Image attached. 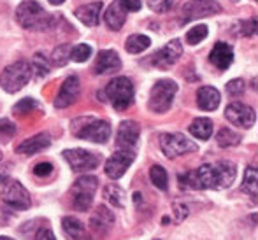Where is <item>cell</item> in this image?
<instances>
[{
    "label": "cell",
    "mask_w": 258,
    "mask_h": 240,
    "mask_svg": "<svg viewBox=\"0 0 258 240\" xmlns=\"http://www.w3.org/2000/svg\"><path fill=\"white\" fill-rule=\"evenodd\" d=\"M235 179V167L228 162L216 165H202L195 172L179 176V183L188 190H225Z\"/></svg>",
    "instance_id": "6da1fadb"
},
{
    "label": "cell",
    "mask_w": 258,
    "mask_h": 240,
    "mask_svg": "<svg viewBox=\"0 0 258 240\" xmlns=\"http://www.w3.org/2000/svg\"><path fill=\"white\" fill-rule=\"evenodd\" d=\"M16 20L23 28L35 32L49 30L54 25V18L35 0H25L16 7Z\"/></svg>",
    "instance_id": "7a4b0ae2"
},
{
    "label": "cell",
    "mask_w": 258,
    "mask_h": 240,
    "mask_svg": "<svg viewBox=\"0 0 258 240\" xmlns=\"http://www.w3.org/2000/svg\"><path fill=\"white\" fill-rule=\"evenodd\" d=\"M104 95L116 111H125L134 102V85L128 77H114L105 86Z\"/></svg>",
    "instance_id": "3957f363"
},
{
    "label": "cell",
    "mask_w": 258,
    "mask_h": 240,
    "mask_svg": "<svg viewBox=\"0 0 258 240\" xmlns=\"http://www.w3.org/2000/svg\"><path fill=\"white\" fill-rule=\"evenodd\" d=\"M32 77L30 65L27 61H14L13 65L6 67L0 74V85L7 93H16L20 92L23 86H27V83Z\"/></svg>",
    "instance_id": "277c9868"
},
{
    "label": "cell",
    "mask_w": 258,
    "mask_h": 240,
    "mask_svg": "<svg viewBox=\"0 0 258 240\" xmlns=\"http://www.w3.org/2000/svg\"><path fill=\"white\" fill-rule=\"evenodd\" d=\"M177 93V85L170 79H162L151 88L150 93V102H148V107L151 112L156 114H163L170 109L172 100Z\"/></svg>",
    "instance_id": "5b68a950"
},
{
    "label": "cell",
    "mask_w": 258,
    "mask_h": 240,
    "mask_svg": "<svg viewBox=\"0 0 258 240\" xmlns=\"http://www.w3.org/2000/svg\"><path fill=\"white\" fill-rule=\"evenodd\" d=\"M160 147L167 158H176L188 152H195L199 149L197 144L183 133H163L160 137Z\"/></svg>",
    "instance_id": "8992f818"
},
{
    "label": "cell",
    "mask_w": 258,
    "mask_h": 240,
    "mask_svg": "<svg viewBox=\"0 0 258 240\" xmlns=\"http://www.w3.org/2000/svg\"><path fill=\"white\" fill-rule=\"evenodd\" d=\"M86 125L74 128V135L79 139L90 140V142L105 144L111 137V125L104 119H85Z\"/></svg>",
    "instance_id": "52a82bcc"
},
{
    "label": "cell",
    "mask_w": 258,
    "mask_h": 240,
    "mask_svg": "<svg viewBox=\"0 0 258 240\" xmlns=\"http://www.w3.org/2000/svg\"><path fill=\"white\" fill-rule=\"evenodd\" d=\"M2 200L4 203L11 207L14 210H27L32 205L30 193L25 190V186L18 181H9L6 183L2 190Z\"/></svg>",
    "instance_id": "ba28073f"
},
{
    "label": "cell",
    "mask_w": 258,
    "mask_h": 240,
    "mask_svg": "<svg viewBox=\"0 0 258 240\" xmlns=\"http://www.w3.org/2000/svg\"><path fill=\"white\" fill-rule=\"evenodd\" d=\"M63 158L76 172H88L99 167L100 158L97 152L86 151V149H65Z\"/></svg>",
    "instance_id": "9c48e42d"
},
{
    "label": "cell",
    "mask_w": 258,
    "mask_h": 240,
    "mask_svg": "<svg viewBox=\"0 0 258 240\" xmlns=\"http://www.w3.org/2000/svg\"><path fill=\"white\" fill-rule=\"evenodd\" d=\"M221 13V6L216 0H190L183 6V21L201 20V18L214 16V14Z\"/></svg>",
    "instance_id": "30bf717a"
},
{
    "label": "cell",
    "mask_w": 258,
    "mask_h": 240,
    "mask_svg": "<svg viewBox=\"0 0 258 240\" xmlns=\"http://www.w3.org/2000/svg\"><path fill=\"white\" fill-rule=\"evenodd\" d=\"M225 118L234 126H241V128H251L256 121L255 109L246 104H241V102H232L225 109Z\"/></svg>",
    "instance_id": "8fae6325"
},
{
    "label": "cell",
    "mask_w": 258,
    "mask_h": 240,
    "mask_svg": "<svg viewBox=\"0 0 258 240\" xmlns=\"http://www.w3.org/2000/svg\"><path fill=\"white\" fill-rule=\"evenodd\" d=\"M134 159H136V154H134L132 151L123 149V151L114 152V154L105 162V169H104L105 176L111 177V179H114V181L119 179V177L125 176V172L130 169Z\"/></svg>",
    "instance_id": "7c38bea8"
},
{
    "label": "cell",
    "mask_w": 258,
    "mask_h": 240,
    "mask_svg": "<svg viewBox=\"0 0 258 240\" xmlns=\"http://www.w3.org/2000/svg\"><path fill=\"white\" fill-rule=\"evenodd\" d=\"M81 93V85H79L78 75H69L63 81V85L60 86L56 98H54V107L56 109H65L69 105H72L79 98Z\"/></svg>",
    "instance_id": "4fadbf2b"
},
{
    "label": "cell",
    "mask_w": 258,
    "mask_h": 240,
    "mask_svg": "<svg viewBox=\"0 0 258 240\" xmlns=\"http://www.w3.org/2000/svg\"><path fill=\"white\" fill-rule=\"evenodd\" d=\"M181 54H183V46H181V42L177 41V39H172V41L167 42L162 49L156 51L153 54V58H151V61H153L155 67L167 68L176 63L181 58Z\"/></svg>",
    "instance_id": "5bb4252c"
},
{
    "label": "cell",
    "mask_w": 258,
    "mask_h": 240,
    "mask_svg": "<svg viewBox=\"0 0 258 240\" xmlns=\"http://www.w3.org/2000/svg\"><path fill=\"white\" fill-rule=\"evenodd\" d=\"M139 135H141L139 123L132 121V119H125V121L119 123L118 135H116V145H118L119 149H126V151H130V149L137 145Z\"/></svg>",
    "instance_id": "9a60e30c"
},
{
    "label": "cell",
    "mask_w": 258,
    "mask_h": 240,
    "mask_svg": "<svg viewBox=\"0 0 258 240\" xmlns=\"http://www.w3.org/2000/svg\"><path fill=\"white\" fill-rule=\"evenodd\" d=\"M119 68H121V60H119L116 51L102 49L97 54L95 65H93V72H95L97 75L112 74V72H118Z\"/></svg>",
    "instance_id": "2e32d148"
},
{
    "label": "cell",
    "mask_w": 258,
    "mask_h": 240,
    "mask_svg": "<svg viewBox=\"0 0 258 240\" xmlns=\"http://www.w3.org/2000/svg\"><path fill=\"white\" fill-rule=\"evenodd\" d=\"M126 14H128V9L125 6V0H114L111 6L105 9L104 14V21L107 25L109 30H121V27L126 21Z\"/></svg>",
    "instance_id": "e0dca14e"
},
{
    "label": "cell",
    "mask_w": 258,
    "mask_h": 240,
    "mask_svg": "<svg viewBox=\"0 0 258 240\" xmlns=\"http://www.w3.org/2000/svg\"><path fill=\"white\" fill-rule=\"evenodd\" d=\"M209 61L220 70H227L234 61V49L227 42H216L209 53Z\"/></svg>",
    "instance_id": "ac0fdd59"
},
{
    "label": "cell",
    "mask_w": 258,
    "mask_h": 240,
    "mask_svg": "<svg viewBox=\"0 0 258 240\" xmlns=\"http://www.w3.org/2000/svg\"><path fill=\"white\" fill-rule=\"evenodd\" d=\"M102 2H92L76 9V18L86 27H97L100 23V14H102Z\"/></svg>",
    "instance_id": "d6986e66"
},
{
    "label": "cell",
    "mask_w": 258,
    "mask_h": 240,
    "mask_svg": "<svg viewBox=\"0 0 258 240\" xmlns=\"http://www.w3.org/2000/svg\"><path fill=\"white\" fill-rule=\"evenodd\" d=\"M49 145H51V137H49V133H37V135L23 140V142L18 145V152L32 156V154H37V152L44 151V149H48Z\"/></svg>",
    "instance_id": "ffe728a7"
},
{
    "label": "cell",
    "mask_w": 258,
    "mask_h": 240,
    "mask_svg": "<svg viewBox=\"0 0 258 240\" xmlns=\"http://www.w3.org/2000/svg\"><path fill=\"white\" fill-rule=\"evenodd\" d=\"M220 92L213 86H201L197 90V105L202 111H216L220 107Z\"/></svg>",
    "instance_id": "44dd1931"
},
{
    "label": "cell",
    "mask_w": 258,
    "mask_h": 240,
    "mask_svg": "<svg viewBox=\"0 0 258 240\" xmlns=\"http://www.w3.org/2000/svg\"><path fill=\"white\" fill-rule=\"evenodd\" d=\"M90 223H92V228L95 231H99V233H105V231L112 226V223H114V216H112V212L107 209V207L100 205L99 209H97V212L93 214V217H92Z\"/></svg>",
    "instance_id": "7402d4cb"
},
{
    "label": "cell",
    "mask_w": 258,
    "mask_h": 240,
    "mask_svg": "<svg viewBox=\"0 0 258 240\" xmlns=\"http://www.w3.org/2000/svg\"><path fill=\"white\" fill-rule=\"evenodd\" d=\"M188 128H190V133L195 137V139L207 140V139H211V135H213V121H211L209 118L194 119Z\"/></svg>",
    "instance_id": "603a6c76"
},
{
    "label": "cell",
    "mask_w": 258,
    "mask_h": 240,
    "mask_svg": "<svg viewBox=\"0 0 258 240\" xmlns=\"http://www.w3.org/2000/svg\"><path fill=\"white\" fill-rule=\"evenodd\" d=\"M63 224V231L67 233V237L71 240H81L85 237V226L79 219H76L74 216H67L61 221Z\"/></svg>",
    "instance_id": "cb8c5ba5"
},
{
    "label": "cell",
    "mask_w": 258,
    "mask_h": 240,
    "mask_svg": "<svg viewBox=\"0 0 258 240\" xmlns=\"http://www.w3.org/2000/svg\"><path fill=\"white\" fill-rule=\"evenodd\" d=\"M151 44V39L146 37V35H141V34H136V35H130L125 42V49L128 51L130 54H139L143 51H146L150 48Z\"/></svg>",
    "instance_id": "d4e9b609"
},
{
    "label": "cell",
    "mask_w": 258,
    "mask_h": 240,
    "mask_svg": "<svg viewBox=\"0 0 258 240\" xmlns=\"http://www.w3.org/2000/svg\"><path fill=\"white\" fill-rule=\"evenodd\" d=\"M104 198L114 207H125V191L118 184H109L104 190Z\"/></svg>",
    "instance_id": "484cf974"
},
{
    "label": "cell",
    "mask_w": 258,
    "mask_h": 240,
    "mask_svg": "<svg viewBox=\"0 0 258 240\" xmlns=\"http://www.w3.org/2000/svg\"><path fill=\"white\" fill-rule=\"evenodd\" d=\"M150 179L153 183L155 188L165 191L169 188V176H167V170L160 165H153L150 169Z\"/></svg>",
    "instance_id": "4316f807"
},
{
    "label": "cell",
    "mask_w": 258,
    "mask_h": 240,
    "mask_svg": "<svg viewBox=\"0 0 258 240\" xmlns=\"http://www.w3.org/2000/svg\"><path fill=\"white\" fill-rule=\"evenodd\" d=\"M216 142L220 147H234L241 142V135L232 128H221L216 135Z\"/></svg>",
    "instance_id": "83f0119b"
},
{
    "label": "cell",
    "mask_w": 258,
    "mask_h": 240,
    "mask_svg": "<svg viewBox=\"0 0 258 240\" xmlns=\"http://www.w3.org/2000/svg\"><path fill=\"white\" fill-rule=\"evenodd\" d=\"M242 190L248 193L251 198H256V195H258V174H256L255 167H248V169H246Z\"/></svg>",
    "instance_id": "f1b7e54d"
},
{
    "label": "cell",
    "mask_w": 258,
    "mask_h": 240,
    "mask_svg": "<svg viewBox=\"0 0 258 240\" xmlns=\"http://www.w3.org/2000/svg\"><path fill=\"white\" fill-rule=\"evenodd\" d=\"M72 193H74V207L78 210L86 212L93 203V193L92 191H83V190H72Z\"/></svg>",
    "instance_id": "f546056e"
},
{
    "label": "cell",
    "mask_w": 258,
    "mask_h": 240,
    "mask_svg": "<svg viewBox=\"0 0 258 240\" xmlns=\"http://www.w3.org/2000/svg\"><path fill=\"white\" fill-rule=\"evenodd\" d=\"M71 46L69 44H61L58 46L56 49L51 53V61L56 67H63V65H67V61L71 60Z\"/></svg>",
    "instance_id": "4dcf8cb0"
},
{
    "label": "cell",
    "mask_w": 258,
    "mask_h": 240,
    "mask_svg": "<svg viewBox=\"0 0 258 240\" xmlns=\"http://www.w3.org/2000/svg\"><path fill=\"white\" fill-rule=\"evenodd\" d=\"M207 34H209V30H207L206 25H197V27L190 28V32L186 34L188 44L197 46L199 42H202V41H204V39L207 37Z\"/></svg>",
    "instance_id": "1f68e13d"
},
{
    "label": "cell",
    "mask_w": 258,
    "mask_h": 240,
    "mask_svg": "<svg viewBox=\"0 0 258 240\" xmlns=\"http://www.w3.org/2000/svg\"><path fill=\"white\" fill-rule=\"evenodd\" d=\"M30 70L35 72L37 75H41V77H42V75H46L49 72V61H48V58H46L44 54L37 53L34 56V61H32Z\"/></svg>",
    "instance_id": "d6a6232c"
},
{
    "label": "cell",
    "mask_w": 258,
    "mask_h": 240,
    "mask_svg": "<svg viewBox=\"0 0 258 240\" xmlns=\"http://www.w3.org/2000/svg\"><path fill=\"white\" fill-rule=\"evenodd\" d=\"M90 56H92V46L88 44H78L71 49V60L78 61V63H85Z\"/></svg>",
    "instance_id": "836d02e7"
},
{
    "label": "cell",
    "mask_w": 258,
    "mask_h": 240,
    "mask_svg": "<svg viewBox=\"0 0 258 240\" xmlns=\"http://www.w3.org/2000/svg\"><path fill=\"white\" fill-rule=\"evenodd\" d=\"M35 109H39V104L34 98H23V100L14 105L13 111L16 112V114H28V112L35 111Z\"/></svg>",
    "instance_id": "e575fe53"
},
{
    "label": "cell",
    "mask_w": 258,
    "mask_h": 240,
    "mask_svg": "<svg viewBox=\"0 0 258 240\" xmlns=\"http://www.w3.org/2000/svg\"><path fill=\"white\" fill-rule=\"evenodd\" d=\"M148 6L155 13H167L176 6V0H148Z\"/></svg>",
    "instance_id": "d590c367"
},
{
    "label": "cell",
    "mask_w": 258,
    "mask_h": 240,
    "mask_svg": "<svg viewBox=\"0 0 258 240\" xmlns=\"http://www.w3.org/2000/svg\"><path fill=\"white\" fill-rule=\"evenodd\" d=\"M16 133V126L9 119H0V137L2 139H11Z\"/></svg>",
    "instance_id": "8d00e7d4"
},
{
    "label": "cell",
    "mask_w": 258,
    "mask_h": 240,
    "mask_svg": "<svg viewBox=\"0 0 258 240\" xmlns=\"http://www.w3.org/2000/svg\"><path fill=\"white\" fill-rule=\"evenodd\" d=\"M244 88H246V85L242 79H234V81H230L227 85V93L232 97H239L242 92H244Z\"/></svg>",
    "instance_id": "74e56055"
},
{
    "label": "cell",
    "mask_w": 258,
    "mask_h": 240,
    "mask_svg": "<svg viewBox=\"0 0 258 240\" xmlns=\"http://www.w3.org/2000/svg\"><path fill=\"white\" fill-rule=\"evenodd\" d=\"M53 172V165L51 163H39V165L34 167V174L37 177H46Z\"/></svg>",
    "instance_id": "f35d334b"
},
{
    "label": "cell",
    "mask_w": 258,
    "mask_h": 240,
    "mask_svg": "<svg viewBox=\"0 0 258 240\" xmlns=\"http://www.w3.org/2000/svg\"><path fill=\"white\" fill-rule=\"evenodd\" d=\"M244 27V30H242V34L246 35V37H251V35L256 34V18H251V20L248 21V23L242 25Z\"/></svg>",
    "instance_id": "ab89813d"
},
{
    "label": "cell",
    "mask_w": 258,
    "mask_h": 240,
    "mask_svg": "<svg viewBox=\"0 0 258 240\" xmlns=\"http://www.w3.org/2000/svg\"><path fill=\"white\" fill-rule=\"evenodd\" d=\"M35 240H56L53 235V231L49 228H41V230L35 233Z\"/></svg>",
    "instance_id": "60d3db41"
},
{
    "label": "cell",
    "mask_w": 258,
    "mask_h": 240,
    "mask_svg": "<svg viewBox=\"0 0 258 240\" xmlns=\"http://www.w3.org/2000/svg\"><path fill=\"white\" fill-rule=\"evenodd\" d=\"M174 212H177V221H183L188 216V207L183 203H176L174 205Z\"/></svg>",
    "instance_id": "b9f144b4"
},
{
    "label": "cell",
    "mask_w": 258,
    "mask_h": 240,
    "mask_svg": "<svg viewBox=\"0 0 258 240\" xmlns=\"http://www.w3.org/2000/svg\"><path fill=\"white\" fill-rule=\"evenodd\" d=\"M125 6H126V9H128V13L130 11H139L141 0H125Z\"/></svg>",
    "instance_id": "7bdbcfd3"
},
{
    "label": "cell",
    "mask_w": 258,
    "mask_h": 240,
    "mask_svg": "<svg viewBox=\"0 0 258 240\" xmlns=\"http://www.w3.org/2000/svg\"><path fill=\"white\" fill-rule=\"evenodd\" d=\"M49 2H51L53 6H60V4H63L65 0H49Z\"/></svg>",
    "instance_id": "ee69618b"
},
{
    "label": "cell",
    "mask_w": 258,
    "mask_h": 240,
    "mask_svg": "<svg viewBox=\"0 0 258 240\" xmlns=\"http://www.w3.org/2000/svg\"><path fill=\"white\" fill-rule=\"evenodd\" d=\"M0 240H14V238H11V237H0Z\"/></svg>",
    "instance_id": "f6af8a7d"
},
{
    "label": "cell",
    "mask_w": 258,
    "mask_h": 240,
    "mask_svg": "<svg viewBox=\"0 0 258 240\" xmlns=\"http://www.w3.org/2000/svg\"><path fill=\"white\" fill-rule=\"evenodd\" d=\"M0 158H2V156H0Z\"/></svg>",
    "instance_id": "bcb514c9"
}]
</instances>
